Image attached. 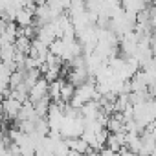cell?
I'll return each instance as SVG.
<instances>
[{
  "label": "cell",
  "instance_id": "cell-1",
  "mask_svg": "<svg viewBox=\"0 0 156 156\" xmlns=\"http://www.w3.org/2000/svg\"><path fill=\"white\" fill-rule=\"evenodd\" d=\"M20 108H22V103H20V101H17L13 96H8V98H4V99H2V112H4V119H8V121L17 119V118H19Z\"/></svg>",
  "mask_w": 156,
  "mask_h": 156
},
{
  "label": "cell",
  "instance_id": "cell-2",
  "mask_svg": "<svg viewBox=\"0 0 156 156\" xmlns=\"http://www.w3.org/2000/svg\"><path fill=\"white\" fill-rule=\"evenodd\" d=\"M48 88H50V83L44 79V77H41V79L30 88V94H28V99L31 103H37L44 98H48Z\"/></svg>",
  "mask_w": 156,
  "mask_h": 156
},
{
  "label": "cell",
  "instance_id": "cell-3",
  "mask_svg": "<svg viewBox=\"0 0 156 156\" xmlns=\"http://www.w3.org/2000/svg\"><path fill=\"white\" fill-rule=\"evenodd\" d=\"M33 17H35V6H26L15 15V24L19 28H28L33 26Z\"/></svg>",
  "mask_w": 156,
  "mask_h": 156
},
{
  "label": "cell",
  "instance_id": "cell-4",
  "mask_svg": "<svg viewBox=\"0 0 156 156\" xmlns=\"http://www.w3.org/2000/svg\"><path fill=\"white\" fill-rule=\"evenodd\" d=\"M121 8L127 15H132V17H138L141 11H145L149 6L143 4L141 0H121Z\"/></svg>",
  "mask_w": 156,
  "mask_h": 156
},
{
  "label": "cell",
  "instance_id": "cell-5",
  "mask_svg": "<svg viewBox=\"0 0 156 156\" xmlns=\"http://www.w3.org/2000/svg\"><path fill=\"white\" fill-rule=\"evenodd\" d=\"M73 94H75V87L70 83V81H64L62 79V85H61V101H64V103H70L72 101V98H73Z\"/></svg>",
  "mask_w": 156,
  "mask_h": 156
},
{
  "label": "cell",
  "instance_id": "cell-6",
  "mask_svg": "<svg viewBox=\"0 0 156 156\" xmlns=\"http://www.w3.org/2000/svg\"><path fill=\"white\" fill-rule=\"evenodd\" d=\"M99 156H118V152H114V151H110V149H101L99 151Z\"/></svg>",
  "mask_w": 156,
  "mask_h": 156
}]
</instances>
